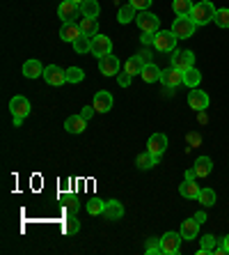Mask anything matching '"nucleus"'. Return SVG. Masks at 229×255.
I'll use <instances>...</instances> for the list:
<instances>
[{"label": "nucleus", "instance_id": "obj_1", "mask_svg": "<svg viewBox=\"0 0 229 255\" xmlns=\"http://www.w3.org/2000/svg\"><path fill=\"white\" fill-rule=\"evenodd\" d=\"M216 5H213L211 0H200V2H195L193 5V12H190V18H193L197 25H206L211 23L213 18H216Z\"/></svg>", "mask_w": 229, "mask_h": 255}, {"label": "nucleus", "instance_id": "obj_2", "mask_svg": "<svg viewBox=\"0 0 229 255\" xmlns=\"http://www.w3.org/2000/svg\"><path fill=\"white\" fill-rule=\"evenodd\" d=\"M9 111H12L14 127H21V125H23V120L30 115V111H32V106H30L28 97H23V95H16V97H12V101H9Z\"/></svg>", "mask_w": 229, "mask_h": 255}, {"label": "nucleus", "instance_id": "obj_3", "mask_svg": "<svg viewBox=\"0 0 229 255\" xmlns=\"http://www.w3.org/2000/svg\"><path fill=\"white\" fill-rule=\"evenodd\" d=\"M195 30H197V23L190 16H176L172 23V32L176 35V39H188L195 35Z\"/></svg>", "mask_w": 229, "mask_h": 255}, {"label": "nucleus", "instance_id": "obj_4", "mask_svg": "<svg viewBox=\"0 0 229 255\" xmlns=\"http://www.w3.org/2000/svg\"><path fill=\"white\" fill-rule=\"evenodd\" d=\"M176 35L172 32V30H158L156 32V42H153V48L156 51H163V53H170V51H174L176 48Z\"/></svg>", "mask_w": 229, "mask_h": 255}, {"label": "nucleus", "instance_id": "obj_5", "mask_svg": "<svg viewBox=\"0 0 229 255\" xmlns=\"http://www.w3.org/2000/svg\"><path fill=\"white\" fill-rule=\"evenodd\" d=\"M135 23H138V28H140V32H158L160 28V21L156 14H152L147 9V12H138V16H135Z\"/></svg>", "mask_w": 229, "mask_h": 255}, {"label": "nucleus", "instance_id": "obj_6", "mask_svg": "<svg viewBox=\"0 0 229 255\" xmlns=\"http://www.w3.org/2000/svg\"><path fill=\"white\" fill-rule=\"evenodd\" d=\"M181 232H165L160 237V244H163V253L165 255H176L181 253Z\"/></svg>", "mask_w": 229, "mask_h": 255}, {"label": "nucleus", "instance_id": "obj_7", "mask_svg": "<svg viewBox=\"0 0 229 255\" xmlns=\"http://www.w3.org/2000/svg\"><path fill=\"white\" fill-rule=\"evenodd\" d=\"M44 81L48 85H53V88H60V85L67 83V69H62L58 65H48L44 69Z\"/></svg>", "mask_w": 229, "mask_h": 255}, {"label": "nucleus", "instance_id": "obj_8", "mask_svg": "<svg viewBox=\"0 0 229 255\" xmlns=\"http://www.w3.org/2000/svg\"><path fill=\"white\" fill-rule=\"evenodd\" d=\"M92 55H96V58H106V55L112 53V42L110 37L106 35H94L92 37V51H89Z\"/></svg>", "mask_w": 229, "mask_h": 255}, {"label": "nucleus", "instance_id": "obj_9", "mask_svg": "<svg viewBox=\"0 0 229 255\" xmlns=\"http://www.w3.org/2000/svg\"><path fill=\"white\" fill-rule=\"evenodd\" d=\"M78 14H80V5L71 2V0H65V2H60L58 16L62 18V23H74V18H76Z\"/></svg>", "mask_w": 229, "mask_h": 255}, {"label": "nucleus", "instance_id": "obj_10", "mask_svg": "<svg viewBox=\"0 0 229 255\" xmlns=\"http://www.w3.org/2000/svg\"><path fill=\"white\" fill-rule=\"evenodd\" d=\"M160 83H163L167 90L176 88V85H181V83H183V71L176 69V67L163 69V74H160Z\"/></svg>", "mask_w": 229, "mask_h": 255}, {"label": "nucleus", "instance_id": "obj_11", "mask_svg": "<svg viewBox=\"0 0 229 255\" xmlns=\"http://www.w3.org/2000/svg\"><path fill=\"white\" fill-rule=\"evenodd\" d=\"M172 67H176V69H190V67H195V53L193 51H174V55H172Z\"/></svg>", "mask_w": 229, "mask_h": 255}, {"label": "nucleus", "instance_id": "obj_12", "mask_svg": "<svg viewBox=\"0 0 229 255\" xmlns=\"http://www.w3.org/2000/svg\"><path fill=\"white\" fill-rule=\"evenodd\" d=\"M165 149H167V136L165 133H153L152 138L147 140V152H152L153 156H163Z\"/></svg>", "mask_w": 229, "mask_h": 255}, {"label": "nucleus", "instance_id": "obj_13", "mask_svg": "<svg viewBox=\"0 0 229 255\" xmlns=\"http://www.w3.org/2000/svg\"><path fill=\"white\" fill-rule=\"evenodd\" d=\"M112 104H115V99H112V95L108 90H99L94 95V101H92V106L96 108V113H108V111H112Z\"/></svg>", "mask_w": 229, "mask_h": 255}, {"label": "nucleus", "instance_id": "obj_14", "mask_svg": "<svg viewBox=\"0 0 229 255\" xmlns=\"http://www.w3.org/2000/svg\"><path fill=\"white\" fill-rule=\"evenodd\" d=\"M188 106L193 108V111H206V106H209V95L206 92H202V90H197V88H193L188 92Z\"/></svg>", "mask_w": 229, "mask_h": 255}, {"label": "nucleus", "instance_id": "obj_15", "mask_svg": "<svg viewBox=\"0 0 229 255\" xmlns=\"http://www.w3.org/2000/svg\"><path fill=\"white\" fill-rule=\"evenodd\" d=\"M99 71L103 76H117L119 74V60L115 55H106V58H99Z\"/></svg>", "mask_w": 229, "mask_h": 255}, {"label": "nucleus", "instance_id": "obj_16", "mask_svg": "<svg viewBox=\"0 0 229 255\" xmlns=\"http://www.w3.org/2000/svg\"><path fill=\"white\" fill-rule=\"evenodd\" d=\"M65 129L69 131V133H76V136H78V133H82V131L87 129V120L82 118L80 113H78V115H69V118L65 120Z\"/></svg>", "mask_w": 229, "mask_h": 255}, {"label": "nucleus", "instance_id": "obj_17", "mask_svg": "<svg viewBox=\"0 0 229 255\" xmlns=\"http://www.w3.org/2000/svg\"><path fill=\"white\" fill-rule=\"evenodd\" d=\"M200 186H197V179H190L186 177L183 179V184L179 186V193H181V198H188V200H197L200 198Z\"/></svg>", "mask_w": 229, "mask_h": 255}, {"label": "nucleus", "instance_id": "obj_18", "mask_svg": "<svg viewBox=\"0 0 229 255\" xmlns=\"http://www.w3.org/2000/svg\"><path fill=\"white\" fill-rule=\"evenodd\" d=\"M82 32H80V25L78 23H62V28H60V39H62V42L74 44Z\"/></svg>", "mask_w": 229, "mask_h": 255}, {"label": "nucleus", "instance_id": "obj_19", "mask_svg": "<svg viewBox=\"0 0 229 255\" xmlns=\"http://www.w3.org/2000/svg\"><path fill=\"white\" fill-rule=\"evenodd\" d=\"M179 232H181L183 239H197V235H200V221L195 219V216L193 219H186L181 223V230Z\"/></svg>", "mask_w": 229, "mask_h": 255}, {"label": "nucleus", "instance_id": "obj_20", "mask_svg": "<svg viewBox=\"0 0 229 255\" xmlns=\"http://www.w3.org/2000/svg\"><path fill=\"white\" fill-rule=\"evenodd\" d=\"M193 170L197 177H209L213 170V161L209 156H197V161L193 163Z\"/></svg>", "mask_w": 229, "mask_h": 255}, {"label": "nucleus", "instance_id": "obj_21", "mask_svg": "<svg viewBox=\"0 0 229 255\" xmlns=\"http://www.w3.org/2000/svg\"><path fill=\"white\" fill-rule=\"evenodd\" d=\"M108 221H119L124 216V205L119 200H106V209H103Z\"/></svg>", "mask_w": 229, "mask_h": 255}, {"label": "nucleus", "instance_id": "obj_22", "mask_svg": "<svg viewBox=\"0 0 229 255\" xmlns=\"http://www.w3.org/2000/svg\"><path fill=\"white\" fill-rule=\"evenodd\" d=\"M44 69H46V67L41 65L39 60H28L23 65V76L25 78H39V76H44Z\"/></svg>", "mask_w": 229, "mask_h": 255}, {"label": "nucleus", "instance_id": "obj_23", "mask_svg": "<svg viewBox=\"0 0 229 255\" xmlns=\"http://www.w3.org/2000/svg\"><path fill=\"white\" fill-rule=\"evenodd\" d=\"M142 69H145V62H142L140 55H133V58H129L124 62V71L131 74V76H140Z\"/></svg>", "mask_w": 229, "mask_h": 255}, {"label": "nucleus", "instance_id": "obj_24", "mask_svg": "<svg viewBox=\"0 0 229 255\" xmlns=\"http://www.w3.org/2000/svg\"><path fill=\"white\" fill-rule=\"evenodd\" d=\"M160 74H163V69L160 67H156L153 62H149V65H145V69H142V81L145 83H156V81H160Z\"/></svg>", "mask_w": 229, "mask_h": 255}, {"label": "nucleus", "instance_id": "obj_25", "mask_svg": "<svg viewBox=\"0 0 229 255\" xmlns=\"http://www.w3.org/2000/svg\"><path fill=\"white\" fill-rule=\"evenodd\" d=\"M158 156H153L152 152H142V154H138V159H135V166L140 168V170H149V168L158 166Z\"/></svg>", "mask_w": 229, "mask_h": 255}, {"label": "nucleus", "instance_id": "obj_26", "mask_svg": "<svg viewBox=\"0 0 229 255\" xmlns=\"http://www.w3.org/2000/svg\"><path fill=\"white\" fill-rule=\"evenodd\" d=\"M135 16H138V9H135L131 2H126L124 7H119V12H117V21L122 25L131 23V21H135Z\"/></svg>", "mask_w": 229, "mask_h": 255}, {"label": "nucleus", "instance_id": "obj_27", "mask_svg": "<svg viewBox=\"0 0 229 255\" xmlns=\"http://www.w3.org/2000/svg\"><path fill=\"white\" fill-rule=\"evenodd\" d=\"M101 12V5L96 2V0H85V2H80V16L85 18H96Z\"/></svg>", "mask_w": 229, "mask_h": 255}, {"label": "nucleus", "instance_id": "obj_28", "mask_svg": "<svg viewBox=\"0 0 229 255\" xmlns=\"http://www.w3.org/2000/svg\"><path fill=\"white\" fill-rule=\"evenodd\" d=\"M78 25H80V32H82L85 37L99 35V21H96V18H85V16H82Z\"/></svg>", "mask_w": 229, "mask_h": 255}, {"label": "nucleus", "instance_id": "obj_29", "mask_svg": "<svg viewBox=\"0 0 229 255\" xmlns=\"http://www.w3.org/2000/svg\"><path fill=\"white\" fill-rule=\"evenodd\" d=\"M193 0H172V9H174L176 16H190L193 12Z\"/></svg>", "mask_w": 229, "mask_h": 255}, {"label": "nucleus", "instance_id": "obj_30", "mask_svg": "<svg viewBox=\"0 0 229 255\" xmlns=\"http://www.w3.org/2000/svg\"><path fill=\"white\" fill-rule=\"evenodd\" d=\"M200 83H202V74L195 69V67H190V69L183 71V85H188V88L193 90V88H197Z\"/></svg>", "mask_w": 229, "mask_h": 255}, {"label": "nucleus", "instance_id": "obj_31", "mask_svg": "<svg viewBox=\"0 0 229 255\" xmlns=\"http://www.w3.org/2000/svg\"><path fill=\"white\" fill-rule=\"evenodd\" d=\"M74 46V51H76L78 55H87L89 51H92V37H85V35H80L76 39V42L71 44Z\"/></svg>", "mask_w": 229, "mask_h": 255}, {"label": "nucleus", "instance_id": "obj_32", "mask_svg": "<svg viewBox=\"0 0 229 255\" xmlns=\"http://www.w3.org/2000/svg\"><path fill=\"white\" fill-rule=\"evenodd\" d=\"M200 242H202V249H200V253H197V255H206V253H213V249H216L223 239H216L213 235H204Z\"/></svg>", "mask_w": 229, "mask_h": 255}, {"label": "nucleus", "instance_id": "obj_33", "mask_svg": "<svg viewBox=\"0 0 229 255\" xmlns=\"http://www.w3.org/2000/svg\"><path fill=\"white\" fill-rule=\"evenodd\" d=\"M80 230V221L76 219V214H69L65 219V235H76Z\"/></svg>", "mask_w": 229, "mask_h": 255}, {"label": "nucleus", "instance_id": "obj_34", "mask_svg": "<svg viewBox=\"0 0 229 255\" xmlns=\"http://www.w3.org/2000/svg\"><path fill=\"white\" fill-rule=\"evenodd\" d=\"M103 209H106V202L103 200H99V198L87 200V214L89 216H99V214H103Z\"/></svg>", "mask_w": 229, "mask_h": 255}, {"label": "nucleus", "instance_id": "obj_35", "mask_svg": "<svg viewBox=\"0 0 229 255\" xmlns=\"http://www.w3.org/2000/svg\"><path fill=\"white\" fill-rule=\"evenodd\" d=\"M197 200H200L204 207H213V205H216V191L213 189H202Z\"/></svg>", "mask_w": 229, "mask_h": 255}, {"label": "nucleus", "instance_id": "obj_36", "mask_svg": "<svg viewBox=\"0 0 229 255\" xmlns=\"http://www.w3.org/2000/svg\"><path fill=\"white\" fill-rule=\"evenodd\" d=\"M82 78H85V71L80 67H69L67 69V83H82Z\"/></svg>", "mask_w": 229, "mask_h": 255}, {"label": "nucleus", "instance_id": "obj_37", "mask_svg": "<svg viewBox=\"0 0 229 255\" xmlns=\"http://www.w3.org/2000/svg\"><path fill=\"white\" fill-rule=\"evenodd\" d=\"M213 21H216L218 28H229V9H227V7L218 9V12H216V18H213Z\"/></svg>", "mask_w": 229, "mask_h": 255}, {"label": "nucleus", "instance_id": "obj_38", "mask_svg": "<svg viewBox=\"0 0 229 255\" xmlns=\"http://www.w3.org/2000/svg\"><path fill=\"white\" fill-rule=\"evenodd\" d=\"M160 253H163V244H160V239H149L147 255H160Z\"/></svg>", "mask_w": 229, "mask_h": 255}, {"label": "nucleus", "instance_id": "obj_39", "mask_svg": "<svg viewBox=\"0 0 229 255\" xmlns=\"http://www.w3.org/2000/svg\"><path fill=\"white\" fill-rule=\"evenodd\" d=\"M129 2L135 7V9H138V12H147L149 7H152L153 0H129Z\"/></svg>", "mask_w": 229, "mask_h": 255}, {"label": "nucleus", "instance_id": "obj_40", "mask_svg": "<svg viewBox=\"0 0 229 255\" xmlns=\"http://www.w3.org/2000/svg\"><path fill=\"white\" fill-rule=\"evenodd\" d=\"M131 81H133V76H131V74H126V71H124V74H117V83L122 85V88H129Z\"/></svg>", "mask_w": 229, "mask_h": 255}, {"label": "nucleus", "instance_id": "obj_41", "mask_svg": "<svg viewBox=\"0 0 229 255\" xmlns=\"http://www.w3.org/2000/svg\"><path fill=\"white\" fill-rule=\"evenodd\" d=\"M94 113H96V108H94V106H85V108L80 111V115H82L85 120H87V122H89L92 118H94Z\"/></svg>", "mask_w": 229, "mask_h": 255}, {"label": "nucleus", "instance_id": "obj_42", "mask_svg": "<svg viewBox=\"0 0 229 255\" xmlns=\"http://www.w3.org/2000/svg\"><path fill=\"white\" fill-rule=\"evenodd\" d=\"M78 207H80V205H78L76 198H69V200H67V212H69V214H76Z\"/></svg>", "mask_w": 229, "mask_h": 255}, {"label": "nucleus", "instance_id": "obj_43", "mask_svg": "<svg viewBox=\"0 0 229 255\" xmlns=\"http://www.w3.org/2000/svg\"><path fill=\"white\" fill-rule=\"evenodd\" d=\"M142 42H145V44H152V46H153V42H156V35H153V32H142Z\"/></svg>", "mask_w": 229, "mask_h": 255}, {"label": "nucleus", "instance_id": "obj_44", "mask_svg": "<svg viewBox=\"0 0 229 255\" xmlns=\"http://www.w3.org/2000/svg\"><path fill=\"white\" fill-rule=\"evenodd\" d=\"M138 55L142 58V62H145V65H149V62H152V55H149V51H140Z\"/></svg>", "mask_w": 229, "mask_h": 255}, {"label": "nucleus", "instance_id": "obj_45", "mask_svg": "<svg viewBox=\"0 0 229 255\" xmlns=\"http://www.w3.org/2000/svg\"><path fill=\"white\" fill-rule=\"evenodd\" d=\"M195 219L200 221V226H202V223L206 221V212H197V214H195Z\"/></svg>", "mask_w": 229, "mask_h": 255}, {"label": "nucleus", "instance_id": "obj_46", "mask_svg": "<svg viewBox=\"0 0 229 255\" xmlns=\"http://www.w3.org/2000/svg\"><path fill=\"white\" fill-rule=\"evenodd\" d=\"M188 140H190V142H197V145H200V140H202V138H200V136H195V133H190V136H188Z\"/></svg>", "mask_w": 229, "mask_h": 255}, {"label": "nucleus", "instance_id": "obj_47", "mask_svg": "<svg viewBox=\"0 0 229 255\" xmlns=\"http://www.w3.org/2000/svg\"><path fill=\"white\" fill-rule=\"evenodd\" d=\"M223 246L227 249V253H229V235H227V237H223Z\"/></svg>", "mask_w": 229, "mask_h": 255}, {"label": "nucleus", "instance_id": "obj_48", "mask_svg": "<svg viewBox=\"0 0 229 255\" xmlns=\"http://www.w3.org/2000/svg\"><path fill=\"white\" fill-rule=\"evenodd\" d=\"M71 2H76V5H80V2H85V0H71Z\"/></svg>", "mask_w": 229, "mask_h": 255}]
</instances>
